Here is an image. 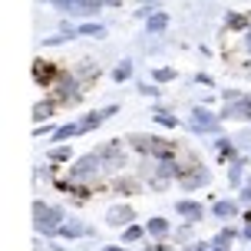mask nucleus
Segmentation results:
<instances>
[{
	"mask_svg": "<svg viewBox=\"0 0 251 251\" xmlns=\"http://www.w3.org/2000/svg\"><path fill=\"white\" fill-rule=\"evenodd\" d=\"M215 215H222V218H225V215H235V205H231V201H218V205H215Z\"/></svg>",
	"mask_w": 251,
	"mask_h": 251,
	"instance_id": "9",
	"label": "nucleus"
},
{
	"mask_svg": "<svg viewBox=\"0 0 251 251\" xmlns=\"http://www.w3.org/2000/svg\"><path fill=\"white\" fill-rule=\"evenodd\" d=\"M116 79H119V83H123V79H129V76H132V63L126 60V63H119V66H116Z\"/></svg>",
	"mask_w": 251,
	"mask_h": 251,
	"instance_id": "6",
	"label": "nucleus"
},
{
	"mask_svg": "<svg viewBox=\"0 0 251 251\" xmlns=\"http://www.w3.org/2000/svg\"><path fill=\"white\" fill-rule=\"evenodd\" d=\"M178 212L185 215V218H199V215H201V208L195 205V201H182V205H178Z\"/></svg>",
	"mask_w": 251,
	"mask_h": 251,
	"instance_id": "5",
	"label": "nucleus"
},
{
	"mask_svg": "<svg viewBox=\"0 0 251 251\" xmlns=\"http://www.w3.org/2000/svg\"><path fill=\"white\" fill-rule=\"evenodd\" d=\"M60 235H66V238H76V235H83V225H76V222H73V225H63Z\"/></svg>",
	"mask_w": 251,
	"mask_h": 251,
	"instance_id": "10",
	"label": "nucleus"
},
{
	"mask_svg": "<svg viewBox=\"0 0 251 251\" xmlns=\"http://www.w3.org/2000/svg\"><path fill=\"white\" fill-rule=\"evenodd\" d=\"M165 26H169V17H165V13H155V17H149V33H162Z\"/></svg>",
	"mask_w": 251,
	"mask_h": 251,
	"instance_id": "4",
	"label": "nucleus"
},
{
	"mask_svg": "<svg viewBox=\"0 0 251 251\" xmlns=\"http://www.w3.org/2000/svg\"><path fill=\"white\" fill-rule=\"evenodd\" d=\"M248 238H251V228H248Z\"/></svg>",
	"mask_w": 251,
	"mask_h": 251,
	"instance_id": "16",
	"label": "nucleus"
},
{
	"mask_svg": "<svg viewBox=\"0 0 251 251\" xmlns=\"http://www.w3.org/2000/svg\"><path fill=\"white\" fill-rule=\"evenodd\" d=\"M165 228H169V225H165V218H152V222H149V231H155V235H162Z\"/></svg>",
	"mask_w": 251,
	"mask_h": 251,
	"instance_id": "11",
	"label": "nucleus"
},
{
	"mask_svg": "<svg viewBox=\"0 0 251 251\" xmlns=\"http://www.w3.org/2000/svg\"><path fill=\"white\" fill-rule=\"evenodd\" d=\"M178 178H182V185H185V188H199L208 176H205L201 169H195V172H185V176H178Z\"/></svg>",
	"mask_w": 251,
	"mask_h": 251,
	"instance_id": "3",
	"label": "nucleus"
},
{
	"mask_svg": "<svg viewBox=\"0 0 251 251\" xmlns=\"http://www.w3.org/2000/svg\"><path fill=\"white\" fill-rule=\"evenodd\" d=\"M172 70H155V79H159V83H169V79H172Z\"/></svg>",
	"mask_w": 251,
	"mask_h": 251,
	"instance_id": "14",
	"label": "nucleus"
},
{
	"mask_svg": "<svg viewBox=\"0 0 251 251\" xmlns=\"http://www.w3.org/2000/svg\"><path fill=\"white\" fill-rule=\"evenodd\" d=\"M192 123H195V129H199V132H215V129H218L215 116H212V113H205V109H195Z\"/></svg>",
	"mask_w": 251,
	"mask_h": 251,
	"instance_id": "1",
	"label": "nucleus"
},
{
	"mask_svg": "<svg viewBox=\"0 0 251 251\" xmlns=\"http://www.w3.org/2000/svg\"><path fill=\"white\" fill-rule=\"evenodd\" d=\"M56 222H60V212H56V208H43V205H37V228H47V231H50Z\"/></svg>",
	"mask_w": 251,
	"mask_h": 251,
	"instance_id": "2",
	"label": "nucleus"
},
{
	"mask_svg": "<svg viewBox=\"0 0 251 251\" xmlns=\"http://www.w3.org/2000/svg\"><path fill=\"white\" fill-rule=\"evenodd\" d=\"M83 33H89V37H102V26H96V24H86V26H83Z\"/></svg>",
	"mask_w": 251,
	"mask_h": 251,
	"instance_id": "13",
	"label": "nucleus"
},
{
	"mask_svg": "<svg viewBox=\"0 0 251 251\" xmlns=\"http://www.w3.org/2000/svg\"><path fill=\"white\" fill-rule=\"evenodd\" d=\"M76 132H83V126H63L60 132H56V139H60V142H63V139H70V136H76Z\"/></svg>",
	"mask_w": 251,
	"mask_h": 251,
	"instance_id": "8",
	"label": "nucleus"
},
{
	"mask_svg": "<svg viewBox=\"0 0 251 251\" xmlns=\"http://www.w3.org/2000/svg\"><path fill=\"white\" fill-rule=\"evenodd\" d=\"M129 218H132L129 208H113V212H109V222H129Z\"/></svg>",
	"mask_w": 251,
	"mask_h": 251,
	"instance_id": "7",
	"label": "nucleus"
},
{
	"mask_svg": "<svg viewBox=\"0 0 251 251\" xmlns=\"http://www.w3.org/2000/svg\"><path fill=\"white\" fill-rule=\"evenodd\" d=\"M106 251H119V248H106Z\"/></svg>",
	"mask_w": 251,
	"mask_h": 251,
	"instance_id": "15",
	"label": "nucleus"
},
{
	"mask_svg": "<svg viewBox=\"0 0 251 251\" xmlns=\"http://www.w3.org/2000/svg\"><path fill=\"white\" fill-rule=\"evenodd\" d=\"M228 26L241 30V26H245V17H241V13H228Z\"/></svg>",
	"mask_w": 251,
	"mask_h": 251,
	"instance_id": "12",
	"label": "nucleus"
}]
</instances>
